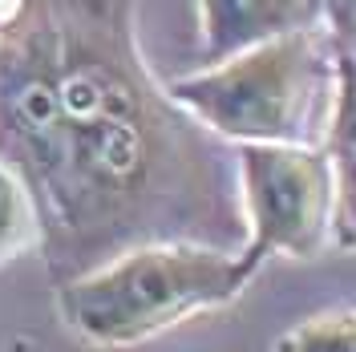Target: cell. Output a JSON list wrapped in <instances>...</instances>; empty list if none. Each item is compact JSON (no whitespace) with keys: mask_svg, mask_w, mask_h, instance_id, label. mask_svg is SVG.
Here are the masks:
<instances>
[{"mask_svg":"<svg viewBox=\"0 0 356 352\" xmlns=\"http://www.w3.org/2000/svg\"><path fill=\"white\" fill-rule=\"evenodd\" d=\"M271 352H356V316L344 312H320L304 324L288 328Z\"/></svg>","mask_w":356,"mask_h":352,"instance_id":"6","label":"cell"},{"mask_svg":"<svg viewBox=\"0 0 356 352\" xmlns=\"http://www.w3.org/2000/svg\"><path fill=\"white\" fill-rule=\"evenodd\" d=\"M61 106V170L33 231L57 284L150 243L239 251L235 146L170 102L134 37V0H29Z\"/></svg>","mask_w":356,"mask_h":352,"instance_id":"1","label":"cell"},{"mask_svg":"<svg viewBox=\"0 0 356 352\" xmlns=\"http://www.w3.org/2000/svg\"><path fill=\"white\" fill-rule=\"evenodd\" d=\"M288 4H296V8H304L308 17H316V21H324V17L332 13L336 4H348V0H288Z\"/></svg>","mask_w":356,"mask_h":352,"instance_id":"8","label":"cell"},{"mask_svg":"<svg viewBox=\"0 0 356 352\" xmlns=\"http://www.w3.org/2000/svg\"><path fill=\"white\" fill-rule=\"evenodd\" d=\"M353 86L348 13L264 41L231 61L175 77L166 93L227 146H324L340 93Z\"/></svg>","mask_w":356,"mask_h":352,"instance_id":"2","label":"cell"},{"mask_svg":"<svg viewBox=\"0 0 356 352\" xmlns=\"http://www.w3.org/2000/svg\"><path fill=\"white\" fill-rule=\"evenodd\" d=\"M29 235H33L29 198H24L21 182L0 166V259H4L8 251H17Z\"/></svg>","mask_w":356,"mask_h":352,"instance_id":"7","label":"cell"},{"mask_svg":"<svg viewBox=\"0 0 356 352\" xmlns=\"http://www.w3.org/2000/svg\"><path fill=\"white\" fill-rule=\"evenodd\" d=\"M235 182L243 211L239 267L251 280L271 255L353 251V207L340 198L332 158L320 146H235Z\"/></svg>","mask_w":356,"mask_h":352,"instance_id":"4","label":"cell"},{"mask_svg":"<svg viewBox=\"0 0 356 352\" xmlns=\"http://www.w3.org/2000/svg\"><path fill=\"white\" fill-rule=\"evenodd\" d=\"M199 13V61L202 69L231 61L264 41L320 24L288 0H195Z\"/></svg>","mask_w":356,"mask_h":352,"instance_id":"5","label":"cell"},{"mask_svg":"<svg viewBox=\"0 0 356 352\" xmlns=\"http://www.w3.org/2000/svg\"><path fill=\"white\" fill-rule=\"evenodd\" d=\"M247 284L251 275L239 267V251L150 243L57 284V316L93 349H134L191 316L235 304Z\"/></svg>","mask_w":356,"mask_h":352,"instance_id":"3","label":"cell"}]
</instances>
